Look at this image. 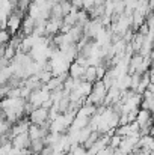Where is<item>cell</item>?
I'll list each match as a JSON object with an SVG mask.
<instances>
[{"mask_svg":"<svg viewBox=\"0 0 154 155\" xmlns=\"http://www.w3.org/2000/svg\"><path fill=\"white\" fill-rule=\"evenodd\" d=\"M29 122L33 124V125H43L44 122L49 120V108H44V107H36L33 108L29 114Z\"/></svg>","mask_w":154,"mask_h":155,"instance_id":"obj_1","label":"cell"},{"mask_svg":"<svg viewBox=\"0 0 154 155\" xmlns=\"http://www.w3.org/2000/svg\"><path fill=\"white\" fill-rule=\"evenodd\" d=\"M11 38V33L6 29H0V45H5Z\"/></svg>","mask_w":154,"mask_h":155,"instance_id":"obj_12","label":"cell"},{"mask_svg":"<svg viewBox=\"0 0 154 155\" xmlns=\"http://www.w3.org/2000/svg\"><path fill=\"white\" fill-rule=\"evenodd\" d=\"M85 71V66L77 63L76 60H73L70 65H68V75L71 78H77V80H82V74Z\"/></svg>","mask_w":154,"mask_h":155,"instance_id":"obj_6","label":"cell"},{"mask_svg":"<svg viewBox=\"0 0 154 155\" xmlns=\"http://www.w3.org/2000/svg\"><path fill=\"white\" fill-rule=\"evenodd\" d=\"M27 15L29 17H32L33 20L35 18H38V15H39V6L38 5H35L33 2L29 5V8H27Z\"/></svg>","mask_w":154,"mask_h":155,"instance_id":"obj_10","label":"cell"},{"mask_svg":"<svg viewBox=\"0 0 154 155\" xmlns=\"http://www.w3.org/2000/svg\"><path fill=\"white\" fill-rule=\"evenodd\" d=\"M30 3H32V0H18V2H17V6H15V8L24 12V11H26V9L29 8V5H30Z\"/></svg>","mask_w":154,"mask_h":155,"instance_id":"obj_13","label":"cell"},{"mask_svg":"<svg viewBox=\"0 0 154 155\" xmlns=\"http://www.w3.org/2000/svg\"><path fill=\"white\" fill-rule=\"evenodd\" d=\"M62 18H49L46 21V36H54L59 33L62 26Z\"/></svg>","mask_w":154,"mask_h":155,"instance_id":"obj_3","label":"cell"},{"mask_svg":"<svg viewBox=\"0 0 154 155\" xmlns=\"http://www.w3.org/2000/svg\"><path fill=\"white\" fill-rule=\"evenodd\" d=\"M83 97H88L89 94H91V91H92V83H89V81H85V80H80V83L77 84V87H76Z\"/></svg>","mask_w":154,"mask_h":155,"instance_id":"obj_9","label":"cell"},{"mask_svg":"<svg viewBox=\"0 0 154 155\" xmlns=\"http://www.w3.org/2000/svg\"><path fill=\"white\" fill-rule=\"evenodd\" d=\"M11 143L14 148L17 149H24V148H29V143H30V139L27 136V131L21 133V134H17L11 139Z\"/></svg>","mask_w":154,"mask_h":155,"instance_id":"obj_4","label":"cell"},{"mask_svg":"<svg viewBox=\"0 0 154 155\" xmlns=\"http://www.w3.org/2000/svg\"><path fill=\"white\" fill-rule=\"evenodd\" d=\"M33 29H35V20H33L32 17H29V15L23 17V20H21V27H20L18 32H21L23 36H27V35H32V33H33Z\"/></svg>","mask_w":154,"mask_h":155,"instance_id":"obj_5","label":"cell"},{"mask_svg":"<svg viewBox=\"0 0 154 155\" xmlns=\"http://www.w3.org/2000/svg\"><path fill=\"white\" fill-rule=\"evenodd\" d=\"M139 107H141V108H145V110L153 111V107H154L153 97H151V98H142V100H141V105H139Z\"/></svg>","mask_w":154,"mask_h":155,"instance_id":"obj_11","label":"cell"},{"mask_svg":"<svg viewBox=\"0 0 154 155\" xmlns=\"http://www.w3.org/2000/svg\"><path fill=\"white\" fill-rule=\"evenodd\" d=\"M44 146H46V145H44V140H43V139H33V140H30V143H29V151H30L32 154H39Z\"/></svg>","mask_w":154,"mask_h":155,"instance_id":"obj_8","label":"cell"},{"mask_svg":"<svg viewBox=\"0 0 154 155\" xmlns=\"http://www.w3.org/2000/svg\"><path fill=\"white\" fill-rule=\"evenodd\" d=\"M82 80H85V81H89V83H95V81H97L95 66H92V65H88V66H85V71H83V74H82Z\"/></svg>","mask_w":154,"mask_h":155,"instance_id":"obj_7","label":"cell"},{"mask_svg":"<svg viewBox=\"0 0 154 155\" xmlns=\"http://www.w3.org/2000/svg\"><path fill=\"white\" fill-rule=\"evenodd\" d=\"M151 113H153V111L139 107L138 114H136V119H135V120L138 122L139 128H142V127H153V117H151Z\"/></svg>","mask_w":154,"mask_h":155,"instance_id":"obj_2","label":"cell"}]
</instances>
